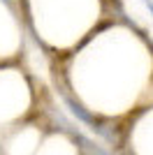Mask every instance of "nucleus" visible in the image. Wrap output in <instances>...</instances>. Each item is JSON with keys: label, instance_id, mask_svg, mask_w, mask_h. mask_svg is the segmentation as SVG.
Wrapping results in <instances>:
<instances>
[{"label": "nucleus", "instance_id": "f257e3e1", "mask_svg": "<svg viewBox=\"0 0 153 155\" xmlns=\"http://www.w3.org/2000/svg\"><path fill=\"white\" fill-rule=\"evenodd\" d=\"M144 5H146V9L151 12V16H153V0H144Z\"/></svg>", "mask_w": 153, "mask_h": 155}]
</instances>
